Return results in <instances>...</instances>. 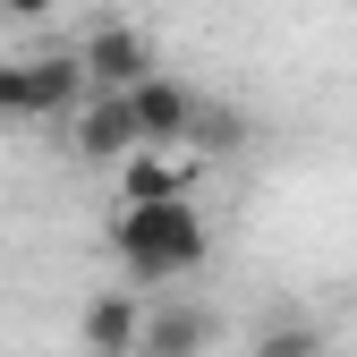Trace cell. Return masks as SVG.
<instances>
[{
  "label": "cell",
  "mask_w": 357,
  "mask_h": 357,
  "mask_svg": "<svg viewBox=\"0 0 357 357\" xmlns=\"http://www.w3.org/2000/svg\"><path fill=\"white\" fill-rule=\"evenodd\" d=\"M111 247L128 264V281H178L213 255V230H204V213L188 196H170V204H119Z\"/></svg>",
  "instance_id": "obj_1"
},
{
  "label": "cell",
  "mask_w": 357,
  "mask_h": 357,
  "mask_svg": "<svg viewBox=\"0 0 357 357\" xmlns=\"http://www.w3.org/2000/svg\"><path fill=\"white\" fill-rule=\"evenodd\" d=\"M68 145H77L85 162H102V170H119L128 153L145 145V128H137V102H128V94H94V102H85V111L68 119Z\"/></svg>",
  "instance_id": "obj_2"
},
{
  "label": "cell",
  "mask_w": 357,
  "mask_h": 357,
  "mask_svg": "<svg viewBox=\"0 0 357 357\" xmlns=\"http://www.w3.org/2000/svg\"><path fill=\"white\" fill-rule=\"evenodd\" d=\"M77 52H85V68H94V94H128V85L153 77V43L137 26H94Z\"/></svg>",
  "instance_id": "obj_3"
},
{
  "label": "cell",
  "mask_w": 357,
  "mask_h": 357,
  "mask_svg": "<svg viewBox=\"0 0 357 357\" xmlns=\"http://www.w3.org/2000/svg\"><path fill=\"white\" fill-rule=\"evenodd\" d=\"M111 178H119V204H170V196H188L196 162L178 153V145H137Z\"/></svg>",
  "instance_id": "obj_4"
},
{
  "label": "cell",
  "mask_w": 357,
  "mask_h": 357,
  "mask_svg": "<svg viewBox=\"0 0 357 357\" xmlns=\"http://www.w3.org/2000/svg\"><path fill=\"white\" fill-rule=\"evenodd\" d=\"M128 102H137V128H145V145H188V128H196V102L204 94H188L178 77H145V85H128Z\"/></svg>",
  "instance_id": "obj_5"
},
{
  "label": "cell",
  "mask_w": 357,
  "mask_h": 357,
  "mask_svg": "<svg viewBox=\"0 0 357 357\" xmlns=\"http://www.w3.org/2000/svg\"><path fill=\"white\" fill-rule=\"evenodd\" d=\"M94 102V68L85 52H43L34 60V119H77Z\"/></svg>",
  "instance_id": "obj_6"
},
{
  "label": "cell",
  "mask_w": 357,
  "mask_h": 357,
  "mask_svg": "<svg viewBox=\"0 0 357 357\" xmlns=\"http://www.w3.org/2000/svg\"><path fill=\"white\" fill-rule=\"evenodd\" d=\"M85 349H94V357H137L145 349V306L102 289L94 306H85Z\"/></svg>",
  "instance_id": "obj_7"
},
{
  "label": "cell",
  "mask_w": 357,
  "mask_h": 357,
  "mask_svg": "<svg viewBox=\"0 0 357 357\" xmlns=\"http://www.w3.org/2000/svg\"><path fill=\"white\" fill-rule=\"evenodd\" d=\"M204 340H213L204 306H162V315H145V349L137 357H204Z\"/></svg>",
  "instance_id": "obj_8"
},
{
  "label": "cell",
  "mask_w": 357,
  "mask_h": 357,
  "mask_svg": "<svg viewBox=\"0 0 357 357\" xmlns=\"http://www.w3.org/2000/svg\"><path fill=\"white\" fill-rule=\"evenodd\" d=\"M230 145H247V119H238L230 102H196V128H188V153H230Z\"/></svg>",
  "instance_id": "obj_9"
},
{
  "label": "cell",
  "mask_w": 357,
  "mask_h": 357,
  "mask_svg": "<svg viewBox=\"0 0 357 357\" xmlns=\"http://www.w3.org/2000/svg\"><path fill=\"white\" fill-rule=\"evenodd\" d=\"M255 357H324V332L306 324V315H289V324H273L255 340Z\"/></svg>",
  "instance_id": "obj_10"
},
{
  "label": "cell",
  "mask_w": 357,
  "mask_h": 357,
  "mask_svg": "<svg viewBox=\"0 0 357 357\" xmlns=\"http://www.w3.org/2000/svg\"><path fill=\"white\" fill-rule=\"evenodd\" d=\"M0 119H34V60H0Z\"/></svg>",
  "instance_id": "obj_11"
},
{
  "label": "cell",
  "mask_w": 357,
  "mask_h": 357,
  "mask_svg": "<svg viewBox=\"0 0 357 357\" xmlns=\"http://www.w3.org/2000/svg\"><path fill=\"white\" fill-rule=\"evenodd\" d=\"M52 9H60V0H0V17H9V26H43Z\"/></svg>",
  "instance_id": "obj_12"
}]
</instances>
